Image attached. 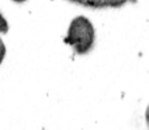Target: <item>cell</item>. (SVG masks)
<instances>
[{
	"label": "cell",
	"instance_id": "1",
	"mask_svg": "<svg viewBox=\"0 0 149 130\" xmlns=\"http://www.w3.org/2000/svg\"><path fill=\"white\" fill-rule=\"evenodd\" d=\"M94 36L91 22L85 16H78L70 23L65 42L75 50L77 54H87L93 48Z\"/></svg>",
	"mask_w": 149,
	"mask_h": 130
},
{
	"label": "cell",
	"instance_id": "2",
	"mask_svg": "<svg viewBox=\"0 0 149 130\" xmlns=\"http://www.w3.org/2000/svg\"><path fill=\"white\" fill-rule=\"evenodd\" d=\"M69 1L97 10V8H120L128 3H134L137 0H69Z\"/></svg>",
	"mask_w": 149,
	"mask_h": 130
},
{
	"label": "cell",
	"instance_id": "3",
	"mask_svg": "<svg viewBox=\"0 0 149 130\" xmlns=\"http://www.w3.org/2000/svg\"><path fill=\"white\" fill-rule=\"evenodd\" d=\"M4 56H6V46H4L3 40L0 39V65H1V62H3Z\"/></svg>",
	"mask_w": 149,
	"mask_h": 130
},
{
	"label": "cell",
	"instance_id": "4",
	"mask_svg": "<svg viewBox=\"0 0 149 130\" xmlns=\"http://www.w3.org/2000/svg\"><path fill=\"white\" fill-rule=\"evenodd\" d=\"M8 31V27H7V23L4 20L1 15H0V32H7Z\"/></svg>",
	"mask_w": 149,
	"mask_h": 130
},
{
	"label": "cell",
	"instance_id": "5",
	"mask_svg": "<svg viewBox=\"0 0 149 130\" xmlns=\"http://www.w3.org/2000/svg\"><path fill=\"white\" fill-rule=\"evenodd\" d=\"M145 120H146V123H148V126H149V106H148V109H146V114H145Z\"/></svg>",
	"mask_w": 149,
	"mask_h": 130
},
{
	"label": "cell",
	"instance_id": "6",
	"mask_svg": "<svg viewBox=\"0 0 149 130\" xmlns=\"http://www.w3.org/2000/svg\"><path fill=\"white\" fill-rule=\"evenodd\" d=\"M14 1H16V3H23V1H26V0H14Z\"/></svg>",
	"mask_w": 149,
	"mask_h": 130
}]
</instances>
